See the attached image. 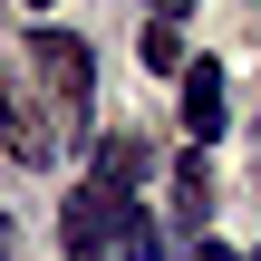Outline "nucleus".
Returning <instances> with one entry per match:
<instances>
[{"mask_svg": "<svg viewBox=\"0 0 261 261\" xmlns=\"http://www.w3.org/2000/svg\"><path fill=\"white\" fill-rule=\"evenodd\" d=\"M174 261H242V252H232V242H213V232H194V242H184Z\"/></svg>", "mask_w": 261, "mask_h": 261, "instance_id": "7", "label": "nucleus"}, {"mask_svg": "<svg viewBox=\"0 0 261 261\" xmlns=\"http://www.w3.org/2000/svg\"><path fill=\"white\" fill-rule=\"evenodd\" d=\"M223 116H232V77H223V58H184V136H194V155L223 136Z\"/></svg>", "mask_w": 261, "mask_h": 261, "instance_id": "2", "label": "nucleus"}, {"mask_svg": "<svg viewBox=\"0 0 261 261\" xmlns=\"http://www.w3.org/2000/svg\"><path fill=\"white\" fill-rule=\"evenodd\" d=\"M203 213H213V165L184 155V165H174V223H184V242L203 232Z\"/></svg>", "mask_w": 261, "mask_h": 261, "instance_id": "4", "label": "nucleus"}, {"mask_svg": "<svg viewBox=\"0 0 261 261\" xmlns=\"http://www.w3.org/2000/svg\"><path fill=\"white\" fill-rule=\"evenodd\" d=\"M29 10H58V0H29Z\"/></svg>", "mask_w": 261, "mask_h": 261, "instance_id": "10", "label": "nucleus"}, {"mask_svg": "<svg viewBox=\"0 0 261 261\" xmlns=\"http://www.w3.org/2000/svg\"><path fill=\"white\" fill-rule=\"evenodd\" d=\"M145 165H155V155H145V136H107V145H97V174H87V184H97L107 203H136Z\"/></svg>", "mask_w": 261, "mask_h": 261, "instance_id": "3", "label": "nucleus"}, {"mask_svg": "<svg viewBox=\"0 0 261 261\" xmlns=\"http://www.w3.org/2000/svg\"><path fill=\"white\" fill-rule=\"evenodd\" d=\"M107 252H116V261H165V223H155L145 203H126L116 232H107Z\"/></svg>", "mask_w": 261, "mask_h": 261, "instance_id": "5", "label": "nucleus"}, {"mask_svg": "<svg viewBox=\"0 0 261 261\" xmlns=\"http://www.w3.org/2000/svg\"><path fill=\"white\" fill-rule=\"evenodd\" d=\"M29 58H39L48 97L68 107V126H87V97H97V58H87V39H68V29H39V39H29Z\"/></svg>", "mask_w": 261, "mask_h": 261, "instance_id": "1", "label": "nucleus"}, {"mask_svg": "<svg viewBox=\"0 0 261 261\" xmlns=\"http://www.w3.org/2000/svg\"><path fill=\"white\" fill-rule=\"evenodd\" d=\"M145 10H155V19H184V10H194V0H145Z\"/></svg>", "mask_w": 261, "mask_h": 261, "instance_id": "8", "label": "nucleus"}, {"mask_svg": "<svg viewBox=\"0 0 261 261\" xmlns=\"http://www.w3.org/2000/svg\"><path fill=\"white\" fill-rule=\"evenodd\" d=\"M0 252H10V213H0Z\"/></svg>", "mask_w": 261, "mask_h": 261, "instance_id": "9", "label": "nucleus"}, {"mask_svg": "<svg viewBox=\"0 0 261 261\" xmlns=\"http://www.w3.org/2000/svg\"><path fill=\"white\" fill-rule=\"evenodd\" d=\"M136 48H145V68L184 77V29H174V19H145V29H136Z\"/></svg>", "mask_w": 261, "mask_h": 261, "instance_id": "6", "label": "nucleus"}]
</instances>
